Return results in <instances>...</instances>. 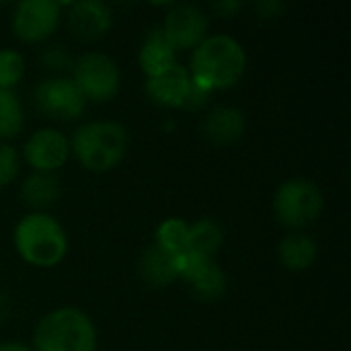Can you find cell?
<instances>
[{
  "mask_svg": "<svg viewBox=\"0 0 351 351\" xmlns=\"http://www.w3.org/2000/svg\"><path fill=\"white\" fill-rule=\"evenodd\" d=\"M247 70V51L230 35H208L193 51L189 62L191 82L214 93L226 90L241 82Z\"/></svg>",
  "mask_w": 351,
  "mask_h": 351,
  "instance_id": "1",
  "label": "cell"
},
{
  "mask_svg": "<svg viewBox=\"0 0 351 351\" xmlns=\"http://www.w3.org/2000/svg\"><path fill=\"white\" fill-rule=\"evenodd\" d=\"M14 249L19 257L33 267H56L68 253L64 226L47 212H31L14 226Z\"/></svg>",
  "mask_w": 351,
  "mask_h": 351,
  "instance_id": "2",
  "label": "cell"
},
{
  "mask_svg": "<svg viewBox=\"0 0 351 351\" xmlns=\"http://www.w3.org/2000/svg\"><path fill=\"white\" fill-rule=\"evenodd\" d=\"M128 146L130 138L125 128L109 119L82 123L80 128H76L70 140V152L84 169L93 173L115 169L123 160Z\"/></svg>",
  "mask_w": 351,
  "mask_h": 351,
  "instance_id": "3",
  "label": "cell"
},
{
  "mask_svg": "<svg viewBox=\"0 0 351 351\" xmlns=\"http://www.w3.org/2000/svg\"><path fill=\"white\" fill-rule=\"evenodd\" d=\"M33 351H97L93 319L74 306L47 313L35 327Z\"/></svg>",
  "mask_w": 351,
  "mask_h": 351,
  "instance_id": "4",
  "label": "cell"
},
{
  "mask_svg": "<svg viewBox=\"0 0 351 351\" xmlns=\"http://www.w3.org/2000/svg\"><path fill=\"white\" fill-rule=\"evenodd\" d=\"M325 208L323 191L311 179H288L274 195V216L290 230H300L311 226L321 218Z\"/></svg>",
  "mask_w": 351,
  "mask_h": 351,
  "instance_id": "5",
  "label": "cell"
},
{
  "mask_svg": "<svg viewBox=\"0 0 351 351\" xmlns=\"http://www.w3.org/2000/svg\"><path fill=\"white\" fill-rule=\"evenodd\" d=\"M72 80L86 103H107L121 88V72L115 60L101 51H88L72 64Z\"/></svg>",
  "mask_w": 351,
  "mask_h": 351,
  "instance_id": "6",
  "label": "cell"
},
{
  "mask_svg": "<svg viewBox=\"0 0 351 351\" xmlns=\"http://www.w3.org/2000/svg\"><path fill=\"white\" fill-rule=\"evenodd\" d=\"M33 101L39 113L56 121L78 119L86 109V99L82 97L74 80L66 76H53L39 82Z\"/></svg>",
  "mask_w": 351,
  "mask_h": 351,
  "instance_id": "7",
  "label": "cell"
},
{
  "mask_svg": "<svg viewBox=\"0 0 351 351\" xmlns=\"http://www.w3.org/2000/svg\"><path fill=\"white\" fill-rule=\"evenodd\" d=\"M62 16V4L53 0H23L12 12V33L25 43H39L56 33Z\"/></svg>",
  "mask_w": 351,
  "mask_h": 351,
  "instance_id": "8",
  "label": "cell"
},
{
  "mask_svg": "<svg viewBox=\"0 0 351 351\" xmlns=\"http://www.w3.org/2000/svg\"><path fill=\"white\" fill-rule=\"evenodd\" d=\"M177 271L179 280H183L189 290L202 300H218L226 294V274L212 257L187 251L177 257Z\"/></svg>",
  "mask_w": 351,
  "mask_h": 351,
  "instance_id": "9",
  "label": "cell"
},
{
  "mask_svg": "<svg viewBox=\"0 0 351 351\" xmlns=\"http://www.w3.org/2000/svg\"><path fill=\"white\" fill-rule=\"evenodd\" d=\"M210 21L206 12L195 4H171L160 27L165 39L175 51L195 49L208 37Z\"/></svg>",
  "mask_w": 351,
  "mask_h": 351,
  "instance_id": "10",
  "label": "cell"
},
{
  "mask_svg": "<svg viewBox=\"0 0 351 351\" xmlns=\"http://www.w3.org/2000/svg\"><path fill=\"white\" fill-rule=\"evenodd\" d=\"M23 158L35 173H56L70 158V140L53 128L37 130L25 142Z\"/></svg>",
  "mask_w": 351,
  "mask_h": 351,
  "instance_id": "11",
  "label": "cell"
},
{
  "mask_svg": "<svg viewBox=\"0 0 351 351\" xmlns=\"http://www.w3.org/2000/svg\"><path fill=\"white\" fill-rule=\"evenodd\" d=\"M111 21H113L111 8L99 0L72 2L66 12L68 29L76 39L82 41H95L107 35V31L111 29Z\"/></svg>",
  "mask_w": 351,
  "mask_h": 351,
  "instance_id": "12",
  "label": "cell"
},
{
  "mask_svg": "<svg viewBox=\"0 0 351 351\" xmlns=\"http://www.w3.org/2000/svg\"><path fill=\"white\" fill-rule=\"evenodd\" d=\"M191 76L185 66L177 64L167 72L146 78V95L152 103L167 109H183L191 93Z\"/></svg>",
  "mask_w": 351,
  "mask_h": 351,
  "instance_id": "13",
  "label": "cell"
},
{
  "mask_svg": "<svg viewBox=\"0 0 351 351\" xmlns=\"http://www.w3.org/2000/svg\"><path fill=\"white\" fill-rule=\"evenodd\" d=\"M247 130L245 113L239 107L222 105L212 109L202 121V134L216 146H230L243 138Z\"/></svg>",
  "mask_w": 351,
  "mask_h": 351,
  "instance_id": "14",
  "label": "cell"
},
{
  "mask_svg": "<svg viewBox=\"0 0 351 351\" xmlns=\"http://www.w3.org/2000/svg\"><path fill=\"white\" fill-rule=\"evenodd\" d=\"M138 271H140V278L152 288H165L179 280L177 257L160 249L156 243L144 249L140 263H138Z\"/></svg>",
  "mask_w": 351,
  "mask_h": 351,
  "instance_id": "15",
  "label": "cell"
},
{
  "mask_svg": "<svg viewBox=\"0 0 351 351\" xmlns=\"http://www.w3.org/2000/svg\"><path fill=\"white\" fill-rule=\"evenodd\" d=\"M138 64H140L142 72L146 74V78L158 76V74H162L169 68L179 64L177 62V51L165 39L160 29L150 31L146 35V39L142 41V47L138 51Z\"/></svg>",
  "mask_w": 351,
  "mask_h": 351,
  "instance_id": "16",
  "label": "cell"
},
{
  "mask_svg": "<svg viewBox=\"0 0 351 351\" xmlns=\"http://www.w3.org/2000/svg\"><path fill=\"white\" fill-rule=\"evenodd\" d=\"M60 179L56 173H31L21 185V199L33 212H45L60 197Z\"/></svg>",
  "mask_w": 351,
  "mask_h": 351,
  "instance_id": "17",
  "label": "cell"
},
{
  "mask_svg": "<svg viewBox=\"0 0 351 351\" xmlns=\"http://www.w3.org/2000/svg\"><path fill=\"white\" fill-rule=\"evenodd\" d=\"M278 255H280V261L286 269L304 271V269L313 267V263L317 261L319 247L308 234L292 232L280 243Z\"/></svg>",
  "mask_w": 351,
  "mask_h": 351,
  "instance_id": "18",
  "label": "cell"
},
{
  "mask_svg": "<svg viewBox=\"0 0 351 351\" xmlns=\"http://www.w3.org/2000/svg\"><path fill=\"white\" fill-rule=\"evenodd\" d=\"M222 243H224V232L218 222L197 220L195 224H189V251H195L199 255L214 259Z\"/></svg>",
  "mask_w": 351,
  "mask_h": 351,
  "instance_id": "19",
  "label": "cell"
},
{
  "mask_svg": "<svg viewBox=\"0 0 351 351\" xmlns=\"http://www.w3.org/2000/svg\"><path fill=\"white\" fill-rule=\"evenodd\" d=\"M154 243L175 257L187 253L189 251V224L181 218H169L160 222L156 228Z\"/></svg>",
  "mask_w": 351,
  "mask_h": 351,
  "instance_id": "20",
  "label": "cell"
},
{
  "mask_svg": "<svg viewBox=\"0 0 351 351\" xmlns=\"http://www.w3.org/2000/svg\"><path fill=\"white\" fill-rule=\"evenodd\" d=\"M25 123V113L21 99L14 90L0 88V140H10L19 136Z\"/></svg>",
  "mask_w": 351,
  "mask_h": 351,
  "instance_id": "21",
  "label": "cell"
},
{
  "mask_svg": "<svg viewBox=\"0 0 351 351\" xmlns=\"http://www.w3.org/2000/svg\"><path fill=\"white\" fill-rule=\"evenodd\" d=\"M25 76V58L16 49H0V88L12 90Z\"/></svg>",
  "mask_w": 351,
  "mask_h": 351,
  "instance_id": "22",
  "label": "cell"
},
{
  "mask_svg": "<svg viewBox=\"0 0 351 351\" xmlns=\"http://www.w3.org/2000/svg\"><path fill=\"white\" fill-rule=\"evenodd\" d=\"M21 171V156L16 148L0 142V189L10 185Z\"/></svg>",
  "mask_w": 351,
  "mask_h": 351,
  "instance_id": "23",
  "label": "cell"
},
{
  "mask_svg": "<svg viewBox=\"0 0 351 351\" xmlns=\"http://www.w3.org/2000/svg\"><path fill=\"white\" fill-rule=\"evenodd\" d=\"M43 64L51 70H64V68L72 66V60L64 47H49L43 53Z\"/></svg>",
  "mask_w": 351,
  "mask_h": 351,
  "instance_id": "24",
  "label": "cell"
},
{
  "mask_svg": "<svg viewBox=\"0 0 351 351\" xmlns=\"http://www.w3.org/2000/svg\"><path fill=\"white\" fill-rule=\"evenodd\" d=\"M210 95H212V93H208V90L199 88L197 84H193V86H191V93H189V97H187V103H185V107H183V109H191V111H195V109L204 107V105L208 103Z\"/></svg>",
  "mask_w": 351,
  "mask_h": 351,
  "instance_id": "25",
  "label": "cell"
},
{
  "mask_svg": "<svg viewBox=\"0 0 351 351\" xmlns=\"http://www.w3.org/2000/svg\"><path fill=\"white\" fill-rule=\"evenodd\" d=\"M259 12H261V16H265V19H269V16H278V12L284 8V4L282 2H276V0H265V2H259Z\"/></svg>",
  "mask_w": 351,
  "mask_h": 351,
  "instance_id": "26",
  "label": "cell"
},
{
  "mask_svg": "<svg viewBox=\"0 0 351 351\" xmlns=\"http://www.w3.org/2000/svg\"><path fill=\"white\" fill-rule=\"evenodd\" d=\"M241 2H220V4H214V10H218L220 14H224V16H232L234 12H239L241 10Z\"/></svg>",
  "mask_w": 351,
  "mask_h": 351,
  "instance_id": "27",
  "label": "cell"
},
{
  "mask_svg": "<svg viewBox=\"0 0 351 351\" xmlns=\"http://www.w3.org/2000/svg\"><path fill=\"white\" fill-rule=\"evenodd\" d=\"M0 351H33L29 346L25 343H19V341H6V343H0Z\"/></svg>",
  "mask_w": 351,
  "mask_h": 351,
  "instance_id": "28",
  "label": "cell"
},
{
  "mask_svg": "<svg viewBox=\"0 0 351 351\" xmlns=\"http://www.w3.org/2000/svg\"><path fill=\"white\" fill-rule=\"evenodd\" d=\"M8 311H10V302H8L6 294L0 292V321H4L8 317Z\"/></svg>",
  "mask_w": 351,
  "mask_h": 351,
  "instance_id": "29",
  "label": "cell"
}]
</instances>
